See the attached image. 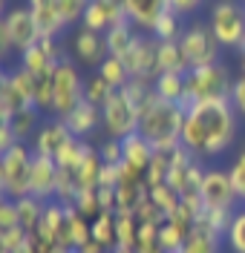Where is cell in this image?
Instances as JSON below:
<instances>
[{"label": "cell", "mask_w": 245, "mask_h": 253, "mask_svg": "<svg viewBox=\"0 0 245 253\" xmlns=\"http://www.w3.org/2000/svg\"><path fill=\"white\" fill-rule=\"evenodd\" d=\"M237 138V110L231 98L202 101L194 104L185 115L182 126V147L191 150L196 158L222 156Z\"/></svg>", "instance_id": "cell-1"}, {"label": "cell", "mask_w": 245, "mask_h": 253, "mask_svg": "<svg viewBox=\"0 0 245 253\" xmlns=\"http://www.w3.org/2000/svg\"><path fill=\"white\" fill-rule=\"evenodd\" d=\"M185 115L179 104H170L159 98L156 92H150L145 98V104L139 107V132L156 150H170L182 144V126H185Z\"/></svg>", "instance_id": "cell-2"}, {"label": "cell", "mask_w": 245, "mask_h": 253, "mask_svg": "<svg viewBox=\"0 0 245 253\" xmlns=\"http://www.w3.org/2000/svg\"><path fill=\"white\" fill-rule=\"evenodd\" d=\"M234 75L225 63H211V66H199V69H191L188 72V89H185V101L179 107L185 112L191 110L194 104H202V101H219V98H231V89H234Z\"/></svg>", "instance_id": "cell-3"}, {"label": "cell", "mask_w": 245, "mask_h": 253, "mask_svg": "<svg viewBox=\"0 0 245 253\" xmlns=\"http://www.w3.org/2000/svg\"><path fill=\"white\" fill-rule=\"evenodd\" d=\"M32 144L17 141L6 153H0V193L3 199H23L32 193Z\"/></svg>", "instance_id": "cell-4"}, {"label": "cell", "mask_w": 245, "mask_h": 253, "mask_svg": "<svg viewBox=\"0 0 245 253\" xmlns=\"http://www.w3.org/2000/svg\"><path fill=\"white\" fill-rule=\"evenodd\" d=\"M208 26L222 49H237L245 41V3L240 0H213L208 9Z\"/></svg>", "instance_id": "cell-5"}, {"label": "cell", "mask_w": 245, "mask_h": 253, "mask_svg": "<svg viewBox=\"0 0 245 253\" xmlns=\"http://www.w3.org/2000/svg\"><path fill=\"white\" fill-rule=\"evenodd\" d=\"M104 115V135L107 138H127L133 132H139V104L127 89H115L113 98L101 107Z\"/></svg>", "instance_id": "cell-6"}, {"label": "cell", "mask_w": 245, "mask_h": 253, "mask_svg": "<svg viewBox=\"0 0 245 253\" xmlns=\"http://www.w3.org/2000/svg\"><path fill=\"white\" fill-rule=\"evenodd\" d=\"M179 46L185 52V61H188V72L191 69H199V66H211V63H219V41L213 38L211 26H208V20L202 23V20H196L191 26H185L179 38Z\"/></svg>", "instance_id": "cell-7"}, {"label": "cell", "mask_w": 245, "mask_h": 253, "mask_svg": "<svg viewBox=\"0 0 245 253\" xmlns=\"http://www.w3.org/2000/svg\"><path fill=\"white\" fill-rule=\"evenodd\" d=\"M84 86L87 81L81 78V72L75 69V63L64 58L55 69V92H52V115L55 118H66L84 101Z\"/></svg>", "instance_id": "cell-8"}, {"label": "cell", "mask_w": 245, "mask_h": 253, "mask_svg": "<svg viewBox=\"0 0 245 253\" xmlns=\"http://www.w3.org/2000/svg\"><path fill=\"white\" fill-rule=\"evenodd\" d=\"M156 49H159V41H156L150 32H139V35H136L133 46L127 49L124 58H121L133 81H147V84H153V78L159 75V69H156Z\"/></svg>", "instance_id": "cell-9"}, {"label": "cell", "mask_w": 245, "mask_h": 253, "mask_svg": "<svg viewBox=\"0 0 245 253\" xmlns=\"http://www.w3.org/2000/svg\"><path fill=\"white\" fill-rule=\"evenodd\" d=\"M0 29L9 35L12 41V52H26L29 46H35L41 41V29L35 23V15H32V6H12L3 20H0Z\"/></svg>", "instance_id": "cell-10"}, {"label": "cell", "mask_w": 245, "mask_h": 253, "mask_svg": "<svg viewBox=\"0 0 245 253\" xmlns=\"http://www.w3.org/2000/svg\"><path fill=\"white\" fill-rule=\"evenodd\" d=\"M199 196H202L205 210H234L237 207V193H234L228 170L208 167L205 178H202V187H199Z\"/></svg>", "instance_id": "cell-11"}, {"label": "cell", "mask_w": 245, "mask_h": 253, "mask_svg": "<svg viewBox=\"0 0 245 253\" xmlns=\"http://www.w3.org/2000/svg\"><path fill=\"white\" fill-rule=\"evenodd\" d=\"M69 224H72V207L61 205V202H47L44 219H41V227H38V236L44 239V242H49V245L72 248Z\"/></svg>", "instance_id": "cell-12"}, {"label": "cell", "mask_w": 245, "mask_h": 253, "mask_svg": "<svg viewBox=\"0 0 245 253\" xmlns=\"http://www.w3.org/2000/svg\"><path fill=\"white\" fill-rule=\"evenodd\" d=\"M64 58L66 55H64V49L58 46V38H41L35 46L20 52V63L17 66L29 69L32 75H47V72H55Z\"/></svg>", "instance_id": "cell-13"}, {"label": "cell", "mask_w": 245, "mask_h": 253, "mask_svg": "<svg viewBox=\"0 0 245 253\" xmlns=\"http://www.w3.org/2000/svg\"><path fill=\"white\" fill-rule=\"evenodd\" d=\"M118 23H127V12H124L121 0H90V6L81 17L84 29L101 32V35L118 26Z\"/></svg>", "instance_id": "cell-14"}, {"label": "cell", "mask_w": 245, "mask_h": 253, "mask_svg": "<svg viewBox=\"0 0 245 253\" xmlns=\"http://www.w3.org/2000/svg\"><path fill=\"white\" fill-rule=\"evenodd\" d=\"M69 46H72V55L78 58V63L90 66V69H98L101 63L110 58L104 35H101V32H93V29H84V26L75 29L72 41H69Z\"/></svg>", "instance_id": "cell-15"}, {"label": "cell", "mask_w": 245, "mask_h": 253, "mask_svg": "<svg viewBox=\"0 0 245 253\" xmlns=\"http://www.w3.org/2000/svg\"><path fill=\"white\" fill-rule=\"evenodd\" d=\"M72 138H75V135L69 132V126H66L64 118H52V121H44V124H41L38 135L32 138V150L38 156L55 158Z\"/></svg>", "instance_id": "cell-16"}, {"label": "cell", "mask_w": 245, "mask_h": 253, "mask_svg": "<svg viewBox=\"0 0 245 253\" xmlns=\"http://www.w3.org/2000/svg\"><path fill=\"white\" fill-rule=\"evenodd\" d=\"M58 164H55V158L49 156H38L35 153L32 158V193L35 199H41V202H55V190H58Z\"/></svg>", "instance_id": "cell-17"}, {"label": "cell", "mask_w": 245, "mask_h": 253, "mask_svg": "<svg viewBox=\"0 0 245 253\" xmlns=\"http://www.w3.org/2000/svg\"><path fill=\"white\" fill-rule=\"evenodd\" d=\"M66 126H69V132L75 135V138H81V141H87V138H93L98 129H101V124H104V115H101V107H96V104H90L87 98H84L81 104L75 107V110L69 112L64 118Z\"/></svg>", "instance_id": "cell-18"}, {"label": "cell", "mask_w": 245, "mask_h": 253, "mask_svg": "<svg viewBox=\"0 0 245 253\" xmlns=\"http://www.w3.org/2000/svg\"><path fill=\"white\" fill-rule=\"evenodd\" d=\"M127 20L139 32H153L156 20L162 17V12L167 9V0H121Z\"/></svg>", "instance_id": "cell-19"}, {"label": "cell", "mask_w": 245, "mask_h": 253, "mask_svg": "<svg viewBox=\"0 0 245 253\" xmlns=\"http://www.w3.org/2000/svg\"><path fill=\"white\" fill-rule=\"evenodd\" d=\"M121 150H124V158H121V161L130 164V167H136V170H142V173H147L150 161L156 156V147L147 141L142 132H133L127 138H121Z\"/></svg>", "instance_id": "cell-20"}, {"label": "cell", "mask_w": 245, "mask_h": 253, "mask_svg": "<svg viewBox=\"0 0 245 253\" xmlns=\"http://www.w3.org/2000/svg\"><path fill=\"white\" fill-rule=\"evenodd\" d=\"M26 107H35L29 104V98L17 89V84L12 81L9 72L0 75V121H12V115H17L20 110Z\"/></svg>", "instance_id": "cell-21"}, {"label": "cell", "mask_w": 245, "mask_h": 253, "mask_svg": "<svg viewBox=\"0 0 245 253\" xmlns=\"http://www.w3.org/2000/svg\"><path fill=\"white\" fill-rule=\"evenodd\" d=\"M222 242H225V239L219 236L216 230H211L205 221H196L194 230L188 233V239H185V245H182L179 253H219Z\"/></svg>", "instance_id": "cell-22"}, {"label": "cell", "mask_w": 245, "mask_h": 253, "mask_svg": "<svg viewBox=\"0 0 245 253\" xmlns=\"http://www.w3.org/2000/svg\"><path fill=\"white\" fill-rule=\"evenodd\" d=\"M101 173H104V161H101V153H98V144H87V156H84L81 167L75 170L78 187L81 190L101 187Z\"/></svg>", "instance_id": "cell-23"}, {"label": "cell", "mask_w": 245, "mask_h": 253, "mask_svg": "<svg viewBox=\"0 0 245 253\" xmlns=\"http://www.w3.org/2000/svg\"><path fill=\"white\" fill-rule=\"evenodd\" d=\"M185 89H188V72H159L153 78V92L170 104H182Z\"/></svg>", "instance_id": "cell-24"}, {"label": "cell", "mask_w": 245, "mask_h": 253, "mask_svg": "<svg viewBox=\"0 0 245 253\" xmlns=\"http://www.w3.org/2000/svg\"><path fill=\"white\" fill-rule=\"evenodd\" d=\"M156 69L159 72H188V61L179 41H159L156 49Z\"/></svg>", "instance_id": "cell-25"}, {"label": "cell", "mask_w": 245, "mask_h": 253, "mask_svg": "<svg viewBox=\"0 0 245 253\" xmlns=\"http://www.w3.org/2000/svg\"><path fill=\"white\" fill-rule=\"evenodd\" d=\"M32 15H35V23L41 29V38H58L66 26V20L61 17V12L55 9V3H44V6H32Z\"/></svg>", "instance_id": "cell-26"}, {"label": "cell", "mask_w": 245, "mask_h": 253, "mask_svg": "<svg viewBox=\"0 0 245 253\" xmlns=\"http://www.w3.org/2000/svg\"><path fill=\"white\" fill-rule=\"evenodd\" d=\"M41 115H44V112L38 110V107H26V110H20L17 115H12L9 126H12V132H15L17 141L29 144L35 135H38V129H41Z\"/></svg>", "instance_id": "cell-27"}, {"label": "cell", "mask_w": 245, "mask_h": 253, "mask_svg": "<svg viewBox=\"0 0 245 253\" xmlns=\"http://www.w3.org/2000/svg\"><path fill=\"white\" fill-rule=\"evenodd\" d=\"M136 35H139V29L133 26L130 20H127V23H118V26H113L110 32H104V41H107V52H110L113 58H124V52H127V49L133 46Z\"/></svg>", "instance_id": "cell-28"}, {"label": "cell", "mask_w": 245, "mask_h": 253, "mask_svg": "<svg viewBox=\"0 0 245 253\" xmlns=\"http://www.w3.org/2000/svg\"><path fill=\"white\" fill-rule=\"evenodd\" d=\"M44 210H47V202H41V199H35V196H23V199H17L20 227H23L26 233H38L41 219H44Z\"/></svg>", "instance_id": "cell-29"}, {"label": "cell", "mask_w": 245, "mask_h": 253, "mask_svg": "<svg viewBox=\"0 0 245 253\" xmlns=\"http://www.w3.org/2000/svg\"><path fill=\"white\" fill-rule=\"evenodd\" d=\"M90 224H93V239H96L104 251H113L115 245H118V236H115V213L113 210L98 213Z\"/></svg>", "instance_id": "cell-30"}, {"label": "cell", "mask_w": 245, "mask_h": 253, "mask_svg": "<svg viewBox=\"0 0 245 253\" xmlns=\"http://www.w3.org/2000/svg\"><path fill=\"white\" fill-rule=\"evenodd\" d=\"M182 32H185V23H182V15H176L173 9H164L162 17L156 20V26H153V38L156 41H179Z\"/></svg>", "instance_id": "cell-31"}, {"label": "cell", "mask_w": 245, "mask_h": 253, "mask_svg": "<svg viewBox=\"0 0 245 253\" xmlns=\"http://www.w3.org/2000/svg\"><path fill=\"white\" fill-rule=\"evenodd\" d=\"M96 72H98V75H101L104 81H107L113 89H124V86H127V84L133 81V78H130V72H127V66H124V61H121V58H113V55H110L107 61L101 63Z\"/></svg>", "instance_id": "cell-32"}, {"label": "cell", "mask_w": 245, "mask_h": 253, "mask_svg": "<svg viewBox=\"0 0 245 253\" xmlns=\"http://www.w3.org/2000/svg\"><path fill=\"white\" fill-rule=\"evenodd\" d=\"M87 144H90V141L72 138V141H69L64 150L55 156V164H58V170H69V173H75V170L81 167L84 156H87Z\"/></svg>", "instance_id": "cell-33"}, {"label": "cell", "mask_w": 245, "mask_h": 253, "mask_svg": "<svg viewBox=\"0 0 245 253\" xmlns=\"http://www.w3.org/2000/svg\"><path fill=\"white\" fill-rule=\"evenodd\" d=\"M139 227H142V221H139L136 213H115V236H118V245H124V248H133V251H136Z\"/></svg>", "instance_id": "cell-34"}, {"label": "cell", "mask_w": 245, "mask_h": 253, "mask_svg": "<svg viewBox=\"0 0 245 253\" xmlns=\"http://www.w3.org/2000/svg\"><path fill=\"white\" fill-rule=\"evenodd\" d=\"M113 92H115V89H113V86H110V84H107L104 78H101L98 72L87 78V86H84V98H87L90 104H96V107H104V104L113 98Z\"/></svg>", "instance_id": "cell-35"}, {"label": "cell", "mask_w": 245, "mask_h": 253, "mask_svg": "<svg viewBox=\"0 0 245 253\" xmlns=\"http://www.w3.org/2000/svg\"><path fill=\"white\" fill-rule=\"evenodd\" d=\"M150 202L159 207L164 216H170V213L182 205V196L170 187V184H156V187H150Z\"/></svg>", "instance_id": "cell-36"}, {"label": "cell", "mask_w": 245, "mask_h": 253, "mask_svg": "<svg viewBox=\"0 0 245 253\" xmlns=\"http://www.w3.org/2000/svg\"><path fill=\"white\" fill-rule=\"evenodd\" d=\"M52 92H55V72L35 75V107L41 112H52Z\"/></svg>", "instance_id": "cell-37"}, {"label": "cell", "mask_w": 245, "mask_h": 253, "mask_svg": "<svg viewBox=\"0 0 245 253\" xmlns=\"http://www.w3.org/2000/svg\"><path fill=\"white\" fill-rule=\"evenodd\" d=\"M191 230H185L179 224H173V221H164L162 227H159V239H162V248L164 253H179L182 245H185V239H188Z\"/></svg>", "instance_id": "cell-38"}, {"label": "cell", "mask_w": 245, "mask_h": 253, "mask_svg": "<svg viewBox=\"0 0 245 253\" xmlns=\"http://www.w3.org/2000/svg\"><path fill=\"white\" fill-rule=\"evenodd\" d=\"M136 253H164L162 239H159V227H156V224H142V227H139Z\"/></svg>", "instance_id": "cell-39"}, {"label": "cell", "mask_w": 245, "mask_h": 253, "mask_svg": "<svg viewBox=\"0 0 245 253\" xmlns=\"http://www.w3.org/2000/svg\"><path fill=\"white\" fill-rule=\"evenodd\" d=\"M234 216H237V210H202V216H199L196 221H205L211 230H216L219 236L225 239V233H228Z\"/></svg>", "instance_id": "cell-40"}, {"label": "cell", "mask_w": 245, "mask_h": 253, "mask_svg": "<svg viewBox=\"0 0 245 253\" xmlns=\"http://www.w3.org/2000/svg\"><path fill=\"white\" fill-rule=\"evenodd\" d=\"M225 245L231 248V253H245V210H237L228 233H225Z\"/></svg>", "instance_id": "cell-41"}, {"label": "cell", "mask_w": 245, "mask_h": 253, "mask_svg": "<svg viewBox=\"0 0 245 253\" xmlns=\"http://www.w3.org/2000/svg\"><path fill=\"white\" fill-rule=\"evenodd\" d=\"M228 175H231V184H234V193H237V202L245 205V147L237 153V158L231 161Z\"/></svg>", "instance_id": "cell-42"}, {"label": "cell", "mask_w": 245, "mask_h": 253, "mask_svg": "<svg viewBox=\"0 0 245 253\" xmlns=\"http://www.w3.org/2000/svg\"><path fill=\"white\" fill-rule=\"evenodd\" d=\"M52 3H55V9L61 12V17L66 20V26L81 23L84 12H87V6H90V0H52Z\"/></svg>", "instance_id": "cell-43"}, {"label": "cell", "mask_w": 245, "mask_h": 253, "mask_svg": "<svg viewBox=\"0 0 245 253\" xmlns=\"http://www.w3.org/2000/svg\"><path fill=\"white\" fill-rule=\"evenodd\" d=\"M72 207H75L81 216H87L90 221L96 219L98 213H104V210H101V202H98V187H96V190H81Z\"/></svg>", "instance_id": "cell-44"}, {"label": "cell", "mask_w": 245, "mask_h": 253, "mask_svg": "<svg viewBox=\"0 0 245 253\" xmlns=\"http://www.w3.org/2000/svg\"><path fill=\"white\" fill-rule=\"evenodd\" d=\"M29 236H32V233H26L23 227H9V230H0V251H6V253L20 251V248L29 242Z\"/></svg>", "instance_id": "cell-45"}, {"label": "cell", "mask_w": 245, "mask_h": 253, "mask_svg": "<svg viewBox=\"0 0 245 253\" xmlns=\"http://www.w3.org/2000/svg\"><path fill=\"white\" fill-rule=\"evenodd\" d=\"M98 153H101L104 164H121V158H124L121 138H104V141L98 144Z\"/></svg>", "instance_id": "cell-46"}, {"label": "cell", "mask_w": 245, "mask_h": 253, "mask_svg": "<svg viewBox=\"0 0 245 253\" xmlns=\"http://www.w3.org/2000/svg\"><path fill=\"white\" fill-rule=\"evenodd\" d=\"M9 227H20L17 202L15 199H0V230H9Z\"/></svg>", "instance_id": "cell-47"}, {"label": "cell", "mask_w": 245, "mask_h": 253, "mask_svg": "<svg viewBox=\"0 0 245 253\" xmlns=\"http://www.w3.org/2000/svg\"><path fill=\"white\" fill-rule=\"evenodd\" d=\"M136 216H139V221H142V224H156V227H162L164 221H167V216H164L162 210H159V207L150 202V199H147L145 205H142V210H139Z\"/></svg>", "instance_id": "cell-48"}, {"label": "cell", "mask_w": 245, "mask_h": 253, "mask_svg": "<svg viewBox=\"0 0 245 253\" xmlns=\"http://www.w3.org/2000/svg\"><path fill=\"white\" fill-rule=\"evenodd\" d=\"M231 104H234L237 115H243V118H245V75H237V81H234V89H231Z\"/></svg>", "instance_id": "cell-49"}, {"label": "cell", "mask_w": 245, "mask_h": 253, "mask_svg": "<svg viewBox=\"0 0 245 253\" xmlns=\"http://www.w3.org/2000/svg\"><path fill=\"white\" fill-rule=\"evenodd\" d=\"M202 3L205 0H167V9H173L176 15L188 17V15H196L202 9Z\"/></svg>", "instance_id": "cell-50"}, {"label": "cell", "mask_w": 245, "mask_h": 253, "mask_svg": "<svg viewBox=\"0 0 245 253\" xmlns=\"http://www.w3.org/2000/svg\"><path fill=\"white\" fill-rule=\"evenodd\" d=\"M15 144H17V138H15V132H12V126H9V121H0V153H6Z\"/></svg>", "instance_id": "cell-51"}, {"label": "cell", "mask_w": 245, "mask_h": 253, "mask_svg": "<svg viewBox=\"0 0 245 253\" xmlns=\"http://www.w3.org/2000/svg\"><path fill=\"white\" fill-rule=\"evenodd\" d=\"M75 251H78V253H110V251H104V248L98 245L96 239H90L87 245H81V248H75Z\"/></svg>", "instance_id": "cell-52"}, {"label": "cell", "mask_w": 245, "mask_h": 253, "mask_svg": "<svg viewBox=\"0 0 245 253\" xmlns=\"http://www.w3.org/2000/svg\"><path fill=\"white\" fill-rule=\"evenodd\" d=\"M237 58H240V72L237 75H245V41H243V46L237 49Z\"/></svg>", "instance_id": "cell-53"}, {"label": "cell", "mask_w": 245, "mask_h": 253, "mask_svg": "<svg viewBox=\"0 0 245 253\" xmlns=\"http://www.w3.org/2000/svg\"><path fill=\"white\" fill-rule=\"evenodd\" d=\"M110 253H136V251H133V248H124V245H115Z\"/></svg>", "instance_id": "cell-54"}, {"label": "cell", "mask_w": 245, "mask_h": 253, "mask_svg": "<svg viewBox=\"0 0 245 253\" xmlns=\"http://www.w3.org/2000/svg\"><path fill=\"white\" fill-rule=\"evenodd\" d=\"M52 253H75V248H61V245H55Z\"/></svg>", "instance_id": "cell-55"}, {"label": "cell", "mask_w": 245, "mask_h": 253, "mask_svg": "<svg viewBox=\"0 0 245 253\" xmlns=\"http://www.w3.org/2000/svg\"><path fill=\"white\" fill-rule=\"evenodd\" d=\"M44 3H52V0H29V6H44Z\"/></svg>", "instance_id": "cell-56"}, {"label": "cell", "mask_w": 245, "mask_h": 253, "mask_svg": "<svg viewBox=\"0 0 245 253\" xmlns=\"http://www.w3.org/2000/svg\"><path fill=\"white\" fill-rule=\"evenodd\" d=\"M0 253H6V251H0Z\"/></svg>", "instance_id": "cell-57"}, {"label": "cell", "mask_w": 245, "mask_h": 253, "mask_svg": "<svg viewBox=\"0 0 245 253\" xmlns=\"http://www.w3.org/2000/svg\"><path fill=\"white\" fill-rule=\"evenodd\" d=\"M3 3H6V0H3Z\"/></svg>", "instance_id": "cell-58"}]
</instances>
